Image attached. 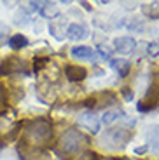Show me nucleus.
<instances>
[{"label":"nucleus","instance_id":"nucleus-1","mask_svg":"<svg viewBox=\"0 0 159 160\" xmlns=\"http://www.w3.org/2000/svg\"><path fill=\"white\" fill-rule=\"evenodd\" d=\"M52 136L51 124L44 118H37L30 122V125L25 131V144L26 146H42Z\"/></svg>","mask_w":159,"mask_h":160},{"label":"nucleus","instance_id":"nucleus-2","mask_svg":"<svg viewBox=\"0 0 159 160\" xmlns=\"http://www.w3.org/2000/svg\"><path fill=\"white\" fill-rule=\"evenodd\" d=\"M86 143H88V138L77 129H68L61 138V148L67 153H80V150Z\"/></svg>","mask_w":159,"mask_h":160},{"label":"nucleus","instance_id":"nucleus-3","mask_svg":"<svg viewBox=\"0 0 159 160\" xmlns=\"http://www.w3.org/2000/svg\"><path fill=\"white\" fill-rule=\"evenodd\" d=\"M133 138L131 131H126V129H110V131L105 132L101 143L105 144H112V148H124L126 143Z\"/></svg>","mask_w":159,"mask_h":160},{"label":"nucleus","instance_id":"nucleus-4","mask_svg":"<svg viewBox=\"0 0 159 160\" xmlns=\"http://www.w3.org/2000/svg\"><path fill=\"white\" fill-rule=\"evenodd\" d=\"M157 106H159V82H152V85L145 92V98L136 103V108H138V112L147 113L157 108Z\"/></svg>","mask_w":159,"mask_h":160},{"label":"nucleus","instance_id":"nucleus-5","mask_svg":"<svg viewBox=\"0 0 159 160\" xmlns=\"http://www.w3.org/2000/svg\"><path fill=\"white\" fill-rule=\"evenodd\" d=\"M65 77L70 82H82L88 77V70L80 64H67L65 66Z\"/></svg>","mask_w":159,"mask_h":160},{"label":"nucleus","instance_id":"nucleus-6","mask_svg":"<svg viewBox=\"0 0 159 160\" xmlns=\"http://www.w3.org/2000/svg\"><path fill=\"white\" fill-rule=\"evenodd\" d=\"M135 38L133 37H117L114 40V51H117L119 54H129L135 51Z\"/></svg>","mask_w":159,"mask_h":160},{"label":"nucleus","instance_id":"nucleus-7","mask_svg":"<svg viewBox=\"0 0 159 160\" xmlns=\"http://www.w3.org/2000/svg\"><path fill=\"white\" fill-rule=\"evenodd\" d=\"M77 122H79V125H82V127L88 129V132H91V134H96V132L100 131L98 118L89 112L88 113H80V115L77 117Z\"/></svg>","mask_w":159,"mask_h":160},{"label":"nucleus","instance_id":"nucleus-8","mask_svg":"<svg viewBox=\"0 0 159 160\" xmlns=\"http://www.w3.org/2000/svg\"><path fill=\"white\" fill-rule=\"evenodd\" d=\"M21 68H23L21 59H18V58H7L2 63V66H0V75H11L14 72H19Z\"/></svg>","mask_w":159,"mask_h":160},{"label":"nucleus","instance_id":"nucleus-9","mask_svg":"<svg viewBox=\"0 0 159 160\" xmlns=\"http://www.w3.org/2000/svg\"><path fill=\"white\" fill-rule=\"evenodd\" d=\"M88 33H89L88 28H86L84 24H80V23H74L67 28V37L70 40H82V38L88 37Z\"/></svg>","mask_w":159,"mask_h":160},{"label":"nucleus","instance_id":"nucleus-10","mask_svg":"<svg viewBox=\"0 0 159 160\" xmlns=\"http://www.w3.org/2000/svg\"><path fill=\"white\" fill-rule=\"evenodd\" d=\"M70 54L75 59H95V51L89 45H75L70 49Z\"/></svg>","mask_w":159,"mask_h":160},{"label":"nucleus","instance_id":"nucleus-11","mask_svg":"<svg viewBox=\"0 0 159 160\" xmlns=\"http://www.w3.org/2000/svg\"><path fill=\"white\" fill-rule=\"evenodd\" d=\"M117 101L114 92H100L95 96V108H103V106H112Z\"/></svg>","mask_w":159,"mask_h":160},{"label":"nucleus","instance_id":"nucleus-12","mask_svg":"<svg viewBox=\"0 0 159 160\" xmlns=\"http://www.w3.org/2000/svg\"><path fill=\"white\" fill-rule=\"evenodd\" d=\"M110 66L119 73L121 78H124V77H128V73H129L131 63H129L128 59H110Z\"/></svg>","mask_w":159,"mask_h":160},{"label":"nucleus","instance_id":"nucleus-13","mask_svg":"<svg viewBox=\"0 0 159 160\" xmlns=\"http://www.w3.org/2000/svg\"><path fill=\"white\" fill-rule=\"evenodd\" d=\"M28 45V38L23 35V33H16L9 38V47L12 51H19V49H25Z\"/></svg>","mask_w":159,"mask_h":160},{"label":"nucleus","instance_id":"nucleus-14","mask_svg":"<svg viewBox=\"0 0 159 160\" xmlns=\"http://www.w3.org/2000/svg\"><path fill=\"white\" fill-rule=\"evenodd\" d=\"M147 141L149 144H154L152 150L159 152V125H151L147 131Z\"/></svg>","mask_w":159,"mask_h":160},{"label":"nucleus","instance_id":"nucleus-15","mask_svg":"<svg viewBox=\"0 0 159 160\" xmlns=\"http://www.w3.org/2000/svg\"><path fill=\"white\" fill-rule=\"evenodd\" d=\"M117 118H119V112H105L103 117H101V122L108 125V124H112V122L117 120Z\"/></svg>","mask_w":159,"mask_h":160},{"label":"nucleus","instance_id":"nucleus-16","mask_svg":"<svg viewBox=\"0 0 159 160\" xmlns=\"http://www.w3.org/2000/svg\"><path fill=\"white\" fill-rule=\"evenodd\" d=\"M75 160H98V155H96L95 152H89V150H86V152L77 153V158H75Z\"/></svg>","mask_w":159,"mask_h":160},{"label":"nucleus","instance_id":"nucleus-17","mask_svg":"<svg viewBox=\"0 0 159 160\" xmlns=\"http://www.w3.org/2000/svg\"><path fill=\"white\" fill-rule=\"evenodd\" d=\"M47 63H49V58H35V61H33V70H35V72H40Z\"/></svg>","mask_w":159,"mask_h":160},{"label":"nucleus","instance_id":"nucleus-18","mask_svg":"<svg viewBox=\"0 0 159 160\" xmlns=\"http://www.w3.org/2000/svg\"><path fill=\"white\" fill-rule=\"evenodd\" d=\"M42 14L44 16H56L58 14V7L54 4H46V7L42 9Z\"/></svg>","mask_w":159,"mask_h":160},{"label":"nucleus","instance_id":"nucleus-19","mask_svg":"<svg viewBox=\"0 0 159 160\" xmlns=\"http://www.w3.org/2000/svg\"><path fill=\"white\" fill-rule=\"evenodd\" d=\"M147 52H149V56H152V58L159 56V44L157 42H151L147 45Z\"/></svg>","mask_w":159,"mask_h":160},{"label":"nucleus","instance_id":"nucleus-20","mask_svg":"<svg viewBox=\"0 0 159 160\" xmlns=\"http://www.w3.org/2000/svg\"><path fill=\"white\" fill-rule=\"evenodd\" d=\"M121 92H123V96H124V99H126V101H131L133 99V91L129 87H123V89H121Z\"/></svg>","mask_w":159,"mask_h":160},{"label":"nucleus","instance_id":"nucleus-21","mask_svg":"<svg viewBox=\"0 0 159 160\" xmlns=\"http://www.w3.org/2000/svg\"><path fill=\"white\" fill-rule=\"evenodd\" d=\"M98 51H100V56H101V58H107V59H110V51H108V49H103V45H100Z\"/></svg>","mask_w":159,"mask_h":160},{"label":"nucleus","instance_id":"nucleus-22","mask_svg":"<svg viewBox=\"0 0 159 160\" xmlns=\"http://www.w3.org/2000/svg\"><path fill=\"white\" fill-rule=\"evenodd\" d=\"M147 150H149V146L145 144V146H140V148H136V150H135V153H145Z\"/></svg>","mask_w":159,"mask_h":160},{"label":"nucleus","instance_id":"nucleus-23","mask_svg":"<svg viewBox=\"0 0 159 160\" xmlns=\"http://www.w3.org/2000/svg\"><path fill=\"white\" fill-rule=\"evenodd\" d=\"M80 5H82V7L86 9V11H91V5H89L88 2H80Z\"/></svg>","mask_w":159,"mask_h":160},{"label":"nucleus","instance_id":"nucleus-24","mask_svg":"<svg viewBox=\"0 0 159 160\" xmlns=\"http://www.w3.org/2000/svg\"><path fill=\"white\" fill-rule=\"evenodd\" d=\"M2 89H4V87H2V85H0V101H2Z\"/></svg>","mask_w":159,"mask_h":160},{"label":"nucleus","instance_id":"nucleus-25","mask_svg":"<svg viewBox=\"0 0 159 160\" xmlns=\"http://www.w3.org/2000/svg\"><path fill=\"white\" fill-rule=\"evenodd\" d=\"M101 160H115V158H101Z\"/></svg>","mask_w":159,"mask_h":160}]
</instances>
